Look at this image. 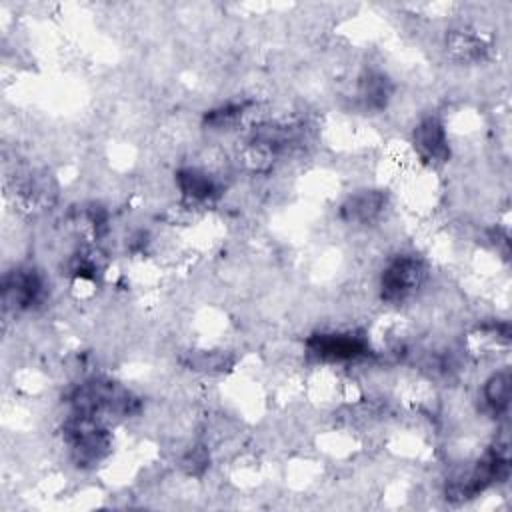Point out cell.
I'll return each mask as SVG.
<instances>
[{
	"label": "cell",
	"mask_w": 512,
	"mask_h": 512,
	"mask_svg": "<svg viewBox=\"0 0 512 512\" xmlns=\"http://www.w3.org/2000/svg\"><path fill=\"white\" fill-rule=\"evenodd\" d=\"M508 474V458L502 448L488 450L472 470L462 472L448 480L446 498L454 502H464L486 490L490 484L498 482Z\"/></svg>",
	"instance_id": "obj_1"
},
{
	"label": "cell",
	"mask_w": 512,
	"mask_h": 512,
	"mask_svg": "<svg viewBox=\"0 0 512 512\" xmlns=\"http://www.w3.org/2000/svg\"><path fill=\"white\" fill-rule=\"evenodd\" d=\"M426 280V264L414 254L392 258L380 274V296L384 302L396 304L410 298Z\"/></svg>",
	"instance_id": "obj_2"
},
{
	"label": "cell",
	"mask_w": 512,
	"mask_h": 512,
	"mask_svg": "<svg viewBox=\"0 0 512 512\" xmlns=\"http://www.w3.org/2000/svg\"><path fill=\"white\" fill-rule=\"evenodd\" d=\"M66 438L78 464L98 462L110 446V438L96 418L76 412L66 424Z\"/></svg>",
	"instance_id": "obj_3"
},
{
	"label": "cell",
	"mask_w": 512,
	"mask_h": 512,
	"mask_svg": "<svg viewBox=\"0 0 512 512\" xmlns=\"http://www.w3.org/2000/svg\"><path fill=\"white\" fill-rule=\"evenodd\" d=\"M308 354L320 362H348L368 354V342L356 332H320L308 338Z\"/></svg>",
	"instance_id": "obj_4"
},
{
	"label": "cell",
	"mask_w": 512,
	"mask_h": 512,
	"mask_svg": "<svg viewBox=\"0 0 512 512\" xmlns=\"http://www.w3.org/2000/svg\"><path fill=\"white\" fill-rule=\"evenodd\" d=\"M44 296V280L34 268H14L4 274L2 298L8 308L30 310Z\"/></svg>",
	"instance_id": "obj_5"
},
{
	"label": "cell",
	"mask_w": 512,
	"mask_h": 512,
	"mask_svg": "<svg viewBox=\"0 0 512 512\" xmlns=\"http://www.w3.org/2000/svg\"><path fill=\"white\" fill-rule=\"evenodd\" d=\"M412 142L416 152L430 164H442L450 156L446 128L436 116H426L418 122L412 134Z\"/></svg>",
	"instance_id": "obj_6"
},
{
	"label": "cell",
	"mask_w": 512,
	"mask_h": 512,
	"mask_svg": "<svg viewBox=\"0 0 512 512\" xmlns=\"http://www.w3.org/2000/svg\"><path fill=\"white\" fill-rule=\"evenodd\" d=\"M386 208L382 190H360L350 194L340 206V218L348 224H372Z\"/></svg>",
	"instance_id": "obj_7"
},
{
	"label": "cell",
	"mask_w": 512,
	"mask_h": 512,
	"mask_svg": "<svg viewBox=\"0 0 512 512\" xmlns=\"http://www.w3.org/2000/svg\"><path fill=\"white\" fill-rule=\"evenodd\" d=\"M392 90H394L392 82L386 74L376 72V70H368L358 80L356 98H358V102L364 110L380 112L388 106V102L392 98Z\"/></svg>",
	"instance_id": "obj_8"
},
{
	"label": "cell",
	"mask_w": 512,
	"mask_h": 512,
	"mask_svg": "<svg viewBox=\"0 0 512 512\" xmlns=\"http://www.w3.org/2000/svg\"><path fill=\"white\" fill-rule=\"evenodd\" d=\"M182 196L190 202H206L216 194V182L200 168H182L176 174Z\"/></svg>",
	"instance_id": "obj_9"
},
{
	"label": "cell",
	"mask_w": 512,
	"mask_h": 512,
	"mask_svg": "<svg viewBox=\"0 0 512 512\" xmlns=\"http://www.w3.org/2000/svg\"><path fill=\"white\" fill-rule=\"evenodd\" d=\"M482 398L492 414H502L510 404V370L494 372L482 388Z\"/></svg>",
	"instance_id": "obj_10"
},
{
	"label": "cell",
	"mask_w": 512,
	"mask_h": 512,
	"mask_svg": "<svg viewBox=\"0 0 512 512\" xmlns=\"http://www.w3.org/2000/svg\"><path fill=\"white\" fill-rule=\"evenodd\" d=\"M244 110H246L244 102H234V104L218 106V108H214V110H210L206 114V124L210 128H216V130L228 128V126L238 122V118L244 114Z\"/></svg>",
	"instance_id": "obj_11"
},
{
	"label": "cell",
	"mask_w": 512,
	"mask_h": 512,
	"mask_svg": "<svg viewBox=\"0 0 512 512\" xmlns=\"http://www.w3.org/2000/svg\"><path fill=\"white\" fill-rule=\"evenodd\" d=\"M450 50L460 58V60H472L480 58L484 48L482 42L470 34H454L450 38Z\"/></svg>",
	"instance_id": "obj_12"
},
{
	"label": "cell",
	"mask_w": 512,
	"mask_h": 512,
	"mask_svg": "<svg viewBox=\"0 0 512 512\" xmlns=\"http://www.w3.org/2000/svg\"><path fill=\"white\" fill-rule=\"evenodd\" d=\"M206 462H208V458H206V454H204V450L200 446L190 450V454L184 458V466L188 468L190 474H198L200 470H204Z\"/></svg>",
	"instance_id": "obj_13"
}]
</instances>
